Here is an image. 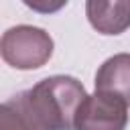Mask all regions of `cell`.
<instances>
[{"label":"cell","instance_id":"obj_1","mask_svg":"<svg viewBox=\"0 0 130 130\" xmlns=\"http://www.w3.org/2000/svg\"><path fill=\"white\" fill-rule=\"evenodd\" d=\"M26 98L47 130H75V116L87 91L77 77L51 75L26 89Z\"/></svg>","mask_w":130,"mask_h":130},{"label":"cell","instance_id":"obj_2","mask_svg":"<svg viewBox=\"0 0 130 130\" xmlns=\"http://www.w3.org/2000/svg\"><path fill=\"white\" fill-rule=\"evenodd\" d=\"M55 43L51 35L32 24H18L8 28L2 39H0V55L6 65L20 69V71H30L39 69L49 59L53 57Z\"/></svg>","mask_w":130,"mask_h":130},{"label":"cell","instance_id":"obj_5","mask_svg":"<svg viewBox=\"0 0 130 130\" xmlns=\"http://www.w3.org/2000/svg\"><path fill=\"white\" fill-rule=\"evenodd\" d=\"M95 91L114 93L130 106V53H116L100 65Z\"/></svg>","mask_w":130,"mask_h":130},{"label":"cell","instance_id":"obj_3","mask_svg":"<svg viewBox=\"0 0 130 130\" xmlns=\"http://www.w3.org/2000/svg\"><path fill=\"white\" fill-rule=\"evenodd\" d=\"M128 104L106 91H93L75 116V130H126Z\"/></svg>","mask_w":130,"mask_h":130},{"label":"cell","instance_id":"obj_6","mask_svg":"<svg viewBox=\"0 0 130 130\" xmlns=\"http://www.w3.org/2000/svg\"><path fill=\"white\" fill-rule=\"evenodd\" d=\"M0 130H47L32 112L26 89L14 93L0 106Z\"/></svg>","mask_w":130,"mask_h":130},{"label":"cell","instance_id":"obj_4","mask_svg":"<svg viewBox=\"0 0 130 130\" xmlns=\"http://www.w3.org/2000/svg\"><path fill=\"white\" fill-rule=\"evenodd\" d=\"M89 24L102 35H122L130 28V0H89L85 2Z\"/></svg>","mask_w":130,"mask_h":130}]
</instances>
